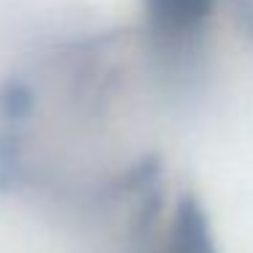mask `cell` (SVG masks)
Returning <instances> with one entry per match:
<instances>
[{
  "instance_id": "6da1fadb",
  "label": "cell",
  "mask_w": 253,
  "mask_h": 253,
  "mask_svg": "<svg viewBox=\"0 0 253 253\" xmlns=\"http://www.w3.org/2000/svg\"><path fill=\"white\" fill-rule=\"evenodd\" d=\"M158 253H218L210 220L196 196H191V193L180 196L169 231H166V242L161 245Z\"/></svg>"
},
{
  "instance_id": "7a4b0ae2",
  "label": "cell",
  "mask_w": 253,
  "mask_h": 253,
  "mask_svg": "<svg viewBox=\"0 0 253 253\" xmlns=\"http://www.w3.org/2000/svg\"><path fill=\"white\" fill-rule=\"evenodd\" d=\"M215 0H144L150 28L169 41H182L196 33L212 14Z\"/></svg>"
},
{
  "instance_id": "3957f363",
  "label": "cell",
  "mask_w": 253,
  "mask_h": 253,
  "mask_svg": "<svg viewBox=\"0 0 253 253\" xmlns=\"http://www.w3.org/2000/svg\"><path fill=\"white\" fill-rule=\"evenodd\" d=\"M30 106H33V93L25 82L19 79H8L3 87H0V115L6 120H25L30 115Z\"/></svg>"
}]
</instances>
